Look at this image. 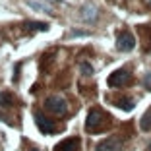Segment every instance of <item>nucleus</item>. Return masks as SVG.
I'll use <instances>...</instances> for the list:
<instances>
[{
  "label": "nucleus",
  "instance_id": "f257e3e1",
  "mask_svg": "<svg viewBox=\"0 0 151 151\" xmlns=\"http://www.w3.org/2000/svg\"><path fill=\"white\" fill-rule=\"evenodd\" d=\"M103 122H105V114L99 109H91L85 118V128H87V132H103Z\"/></svg>",
  "mask_w": 151,
  "mask_h": 151
},
{
  "label": "nucleus",
  "instance_id": "f03ea898",
  "mask_svg": "<svg viewBox=\"0 0 151 151\" xmlns=\"http://www.w3.org/2000/svg\"><path fill=\"white\" fill-rule=\"evenodd\" d=\"M45 109L49 112H52V114H66L68 111V105L66 101H64L62 97H58V95H52V97H49L47 101H45Z\"/></svg>",
  "mask_w": 151,
  "mask_h": 151
},
{
  "label": "nucleus",
  "instance_id": "7ed1b4c3",
  "mask_svg": "<svg viewBox=\"0 0 151 151\" xmlns=\"http://www.w3.org/2000/svg\"><path fill=\"white\" fill-rule=\"evenodd\" d=\"M128 81H130V72L128 70H116L109 76L107 83L111 87H120V85H126Z\"/></svg>",
  "mask_w": 151,
  "mask_h": 151
},
{
  "label": "nucleus",
  "instance_id": "20e7f679",
  "mask_svg": "<svg viewBox=\"0 0 151 151\" xmlns=\"http://www.w3.org/2000/svg\"><path fill=\"white\" fill-rule=\"evenodd\" d=\"M116 47H118V50H122V52H128V50H132L134 47H136V39H134V35H130L128 31L120 33L118 39H116Z\"/></svg>",
  "mask_w": 151,
  "mask_h": 151
},
{
  "label": "nucleus",
  "instance_id": "39448f33",
  "mask_svg": "<svg viewBox=\"0 0 151 151\" xmlns=\"http://www.w3.org/2000/svg\"><path fill=\"white\" fill-rule=\"evenodd\" d=\"M35 122H37V126H39V130L43 134H54L56 132V126H54L49 118H45L41 112H35Z\"/></svg>",
  "mask_w": 151,
  "mask_h": 151
},
{
  "label": "nucleus",
  "instance_id": "423d86ee",
  "mask_svg": "<svg viewBox=\"0 0 151 151\" xmlns=\"http://www.w3.org/2000/svg\"><path fill=\"white\" fill-rule=\"evenodd\" d=\"M120 145H122L120 138H116V136H111V138L103 139V142L99 143V145H97V151H118Z\"/></svg>",
  "mask_w": 151,
  "mask_h": 151
},
{
  "label": "nucleus",
  "instance_id": "0eeeda50",
  "mask_svg": "<svg viewBox=\"0 0 151 151\" xmlns=\"http://www.w3.org/2000/svg\"><path fill=\"white\" fill-rule=\"evenodd\" d=\"M80 16H81V19H83V22H95V19H97V16H99V12H97V8H95V6H83Z\"/></svg>",
  "mask_w": 151,
  "mask_h": 151
},
{
  "label": "nucleus",
  "instance_id": "6e6552de",
  "mask_svg": "<svg viewBox=\"0 0 151 151\" xmlns=\"http://www.w3.org/2000/svg\"><path fill=\"white\" fill-rule=\"evenodd\" d=\"M76 149H78V138H68L54 147V151H76Z\"/></svg>",
  "mask_w": 151,
  "mask_h": 151
},
{
  "label": "nucleus",
  "instance_id": "1a4fd4ad",
  "mask_svg": "<svg viewBox=\"0 0 151 151\" xmlns=\"http://www.w3.org/2000/svg\"><path fill=\"white\" fill-rule=\"evenodd\" d=\"M139 128H142V132H151V111H147L145 114L142 116V120H139Z\"/></svg>",
  "mask_w": 151,
  "mask_h": 151
},
{
  "label": "nucleus",
  "instance_id": "9d476101",
  "mask_svg": "<svg viewBox=\"0 0 151 151\" xmlns=\"http://www.w3.org/2000/svg\"><path fill=\"white\" fill-rule=\"evenodd\" d=\"M14 101H16V97L12 93H8V91H2L0 93V105L2 107H10V105H14Z\"/></svg>",
  "mask_w": 151,
  "mask_h": 151
},
{
  "label": "nucleus",
  "instance_id": "9b49d317",
  "mask_svg": "<svg viewBox=\"0 0 151 151\" xmlns=\"http://www.w3.org/2000/svg\"><path fill=\"white\" fill-rule=\"evenodd\" d=\"M25 27L27 29H33V31H47V29H49L47 23H39V22H27Z\"/></svg>",
  "mask_w": 151,
  "mask_h": 151
},
{
  "label": "nucleus",
  "instance_id": "f8f14e48",
  "mask_svg": "<svg viewBox=\"0 0 151 151\" xmlns=\"http://www.w3.org/2000/svg\"><path fill=\"white\" fill-rule=\"evenodd\" d=\"M80 66H81V74H83V76H91V74H93V66H91L89 62H81Z\"/></svg>",
  "mask_w": 151,
  "mask_h": 151
},
{
  "label": "nucleus",
  "instance_id": "ddd939ff",
  "mask_svg": "<svg viewBox=\"0 0 151 151\" xmlns=\"http://www.w3.org/2000/svg\"><path fill=\"white\" fill-rule=\"evenodd\" d=\"M143 85H145V89H151V72L143 76Z\"/></svg>",
  "mask_w": 151,
  "mask_h": 151
},
{
  "label": "nucleus",
  "instance_id": "4468645a",
  "mask_svg": "<svg viewBox=\"0 0 151 151\" xmlns=\"http://www.w3.org/2000/svg\"><path fill=\"white\" fill-rule=\"evenodd\" d=\"M43 4H49V6H54V4H58V0H41Z\"/></svg>",
  "mask_w": 151,
  "mask_h": 151
},
{
  "label": "nucleus",
  "instance_id": "2eb2a0df",
  "mask_svg": "<svg viewBox=\"0 0 151 151\" xmlns=\"http://www.w3.org/2000/svg\"><path fill=\"white\" fill-rule=\"evenodd\" d=\"M145 2H147V4H149V6H151V0H145Z\"/></svg>",
  "mask_w": 151,
  "mask_h": 151
}]
</instances>
